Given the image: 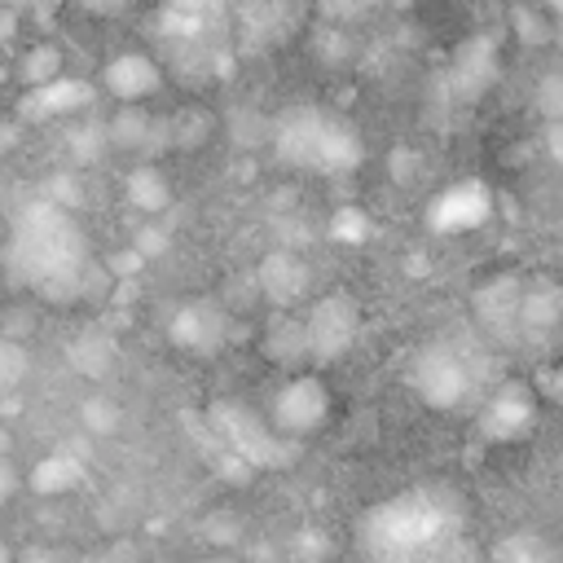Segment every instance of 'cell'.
I'll return each instance as SVG.
<instances>
[{
    "mask_svg": "<svg viewBox=\"0 0 563 563\" xmlns=\"http://www.w3.org/2000/svg\"><path fill=\"white\" fill-rule=\"evenodd\" d=\"M462 537V506L449 493H405L374 506L361 523L369 563H444Z\"/></svg>",
    "mask_w": 563,
    "mask_h": 563,
    "instance_id": "1",
    "label": "cell"
},
{
    "mask_svg": "<svg viewBox=\"0 0 563 563\" xmlns=\"http://www.w3.org/2000/svg\"><path fill=\"white\" fill-rule=\"evenodd\" d=\"M501 563H545V545H537V541H506L501 545Z\"/></svg>",
    "mask_w": 563,
    "mask_h": 563,
    "instance_id": "11",
    "label": "cell"
},
{
    "mask_svg": "<svg viewBox=\"0 0 563 563\" xmlns=\"http://www.w3.org/2000/svg\"><path fill=\"white\" fill-rule=\"evenodd\" d=\"M352 334H356V308L347 303V295H325L303 325V347L317 361H330L352 343Z\"/></svg>",
    "mask_w": 563,
    "mask_h": 563,
    "instance_id": "4",
    "label": "cell"
},
{
    "mask_svg": "<svg viewBox=\"0 0 563 563\" xmlns=\"http://www.w3.org/2000/svg\"><path fill=\"white\" fill-rule=\"evenodd\" d=\"M84 4H92V9H119L123 0H84Z\"/></svg>",
    "mask_w": 563,
    "mask_h": 563,
    "instance_id": "13",
    "label": "cell"
},
{
    "mask_svg": "<svg viewBox=\"0 0 563 563\" xmlns=\"http://www.w3.org/2000/svg\"><path fill=\"white\" fill-rule=\"evenodd\" d=\"M220 330H224L220 317L207 312V308H185L180 321H176V339H180L185 347H216Z\"/></svg>",
    "mask_w": 563,
    "mask_h": 563,
    "instance_id": "9",
    "label": "cell"
},
{
    "mask_svg": "<svg viewBox=\"0 0 563 563\" xmlns=\"http://www.w3.org/2000/svg\"><path fill=\"white\" fill-rule=\"evenodd\" d=\"M106 84H110L123 101H136V97H145V92L158 88V70H154V62L141 57V53H123L119 62H110Z\"/></svg>",
    "mask_w": 563,
    "mask_h": 563,
    "instance_id": "8",
    "label": "cell"
},
{
    "mask_svg": "<svg viewBox=\"0 0 563 563\" xmlns=\"http://www.w3.org/2000/svg\"><path fill=\"white\" fill-rule=\"evenodd\" d=\"M13 488H18V479H13V471H9L4 462H0V501H4V497H9Z\"/></svg>",
    "mask_w": 563,
    "mask_h": 563,
    "instance_id": "12",
    "label": "cell"
},
{
    "mask_svg": "<svg viewBox=\"0 0 563 563\" xmlns=\"http://www.w3.org/2000/svg\"><path fill=\"white\" fill-rule=\"evenodd\" d=\"M9 268L35 295L70 299L88 286V238L70 211H62L53 202H31L13 220Z\"/></svg>",
    "mask_w": 563,
    "mask_h": 563,
    "instance_id": "2",
    "label": "cell"
},
{
    "mask_svg": "<svg viewBox=\"0 0 563 563\" xmlns=\"http://www.w3.org/2000/svg\"><path fill=\"white\" fill-rule=\"evenodd\" d=\"M325 405H330V396H325V387L317 378H295V383L282 387L273 418H277V427L286 435H303L325 418Z\"/></svg>",
    "mask_w": 563,
    "mask_h": 563,
    "instance_id": "6",
    "label": "cell"
},
{
    "mask_svg": "<svg viewBox=\"0 0 563 563\" xmlns=\"http://www.w3.org/2000/svg\"><path fill=\"white\" fill-rule=\"evenodd\" d=\"M216 431H220L224 449H229V453H238V457H242V462H251V466L282 462V440H277V435H268V431H264L246 409H238V405L216 409Z\"/></svg>",
    "mask_w": 563,
    "mask_h": 563,
    "instance_id": "5",
    "label": "cell"
},
{
    "mask_svg": "<svg viewBox=\"0 0 563 563\" xmlns=\"http://www.w3.org/2000/svg\"><path fill=\"white\" fill-rule=\"evenodd\" d=\"M282 154L303 167H352L356 136L321 110H299L282 123Z\"/></svg>",
    "mask_w": 563,
    "mask_h": 563,
    "instance_id": "3",
    "label": "cell"
},
{
    "mask_svg": "<svg viewBox=\"0 0 563 563\" xmlns=\"http://www.w3.org/2000/svg\"><path fill=\"white\" fill-rule=\"evenodd\" d=\"M418 383H422V391H427L435 405H453V400L466 391V374H462V365H457L453 356H444V352L422 356V365H418Z\"/></svg>",
    "mask_w": 563,
    "mask_h": 563,
    "instance_id": "7",
    "label": "cell"
},
{
    "mask_svg": "<svg viewBox=\"0 0 563 563\" xmlns=\"http://www.w3.org/2000/svg\"><path fill=\"white\" fill-rule=\"evenodd\" d=\"M22 365H26L22 347L0 339V387H4V383H18V378H22Z\"/></svg>",
    "mask_w": 563,
    "mask_h": 563,
    "instance_id": "10",
    "label": "cell"
}]
</instances>
